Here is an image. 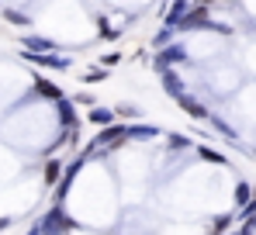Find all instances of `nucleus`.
<instances>
[{"mask_svg": "<svg viewBox=\"0 0 256 235\" xmlns=\"http://www.w3.org/2000/svg\"><path fill=\"white\" fill-rule=\"evenodd\" d=\"M187 7H190V0H173V4H170V14L163 18V24H166V28H176V21L187 14Z\"/></svg>", "mask_w": 256, "mask_h": 235, "instance_id": "13", "label": "nucleus"}, {"mask_svg": "<svg viewBox=\"0 0 256 235\" xmlns=\"http://www.w3.org/2000/svg\"><path fill=\"white\" fill-rule=\"evenodd\" d=\"M100 38H108V42L118 38V28H111V21H108V18H100Z\"/></svg>", "mask_w": 256, "mask_h": 235, "instance_id": "23", "label": "nucleus"}, {"mask_svg": "<svg viewBox=\"0 0 256 235\" xmlns=\"http://www.w3.org/2000/svg\"><path fill=\"white\" fill-rule=\"evenodd\" d=\"M24 235H42V228H38V225H35V228H32V232H24Z\"/></svg>", "mask_w": 256, "mask_h": 235, "instance_id": "29", "label": "nucleus"}, {"mask_svg": "<svg viewBox=\"0 0 256 235\" xmlns=\"http://www.w3.org/2000/svg\"><path fill=\"white\" fill-rule=\"evenodd\" d=\"M250 197H253V187H250V184H246V180H239V184H236V204H239V208H242V204H246V200H250Z\"/></svg>", "mask_w": 256, "mask_h": 235, "instance_id": "20", "label": "nucleus"}, {"mask_svg": "<svg viewBox=\"0 0 256 235\" xmlns=\"http://www.w3.org/2000/svg\"><path fill=\"white\" fill-rule=\"evenodd\" d=\"M225 4H236V0H225Z\"/></svg>", "mask_w": 256, "mask_h": 235, "instance_id": "31", "label": "nucleus"}, {"mask_svg": "<svg viewBox=\"0 0 256 235\" xmlns=\"http://www.w3.org/2000/svg\"><path fill=\"white\" fill-rule=\"evenodd\" d=\"M100 80H108V70H104V66H97V70L84 73V83H100Z\"/></svg>", "mask_w": 256, "mask_h": 235, "instance_id": "25", "label": "nucleus"}, {"mask_svg": "<svg viewBox=\"0 0 256 235\" xmlns=\"http://www.w3.org/2000/svg\"><path fill=\"white\" fill-rule=\"evenodd\" d=\"M21 59L32 62V66H42V70H59V73L73 66L70 56H52V52H24V48H21Z\"/></svg>", "mask_w": 256, "mask_h": 235, "instance_id": "4", "label": "nucleus"}, {"mask_svg": "<svg viewBox=\"0 0 256 235\" xmlns=\"http://www.w3.org/2000/svg\"><path fill=\"white\" fill-rule=\"evenodd\" d=\"M166 149H170V152H184V149H190V138L180 135V132H170V135H166Z\"/></svg>", "mask_w": 256, "mask_h": 235, "instance_id": "15", "label": "nucleus"}, {"mask_svg": "<svg viewBox=\"0 0 256 235\" xmlns=\"http://www.w3.org/2000/svg\"><path fill=\"white\" fill-rule=\"evenodd\" d=\"M173 35H176V28H166V24H163V28L156 32L152 45H156V48H163V45H170V42H173Z\"/></svg>", "mask_w": 256, "mask_h": 235, "instance_id": "18", "label": "nucleus"}, {"mask_svg": "<svg viewBox=\"0 0 256 235\" xmlns=\"http://www.w3.org/2000/svg\"><path fill=\"white\" fill-rule=\"evenodd\" d=\"M212 124L218 128V132H222V135H225V138H228V142H239V138H236V132H232V128L222 121V118H212Z\"/></svg>", "mask_w": 256, "mask_h": 235, "instance_id": "24", "label": "nucleus"}, {"mask_svg": "<svg viewBox=\"0 0 256 235\" xmlns=\"http://www.w3.org/2000/svg\"><path fill=\"white\" fill-rule=\"evenodd\" d=\"M86 121H90V124H97V128H108V124H114L118 118H114V108H104V104H94V108L86 111Z\"/></svg>", "mask_w": 256, "mask_h": 235, "instance_id": "9", "label": "nucleus"}, {"mask_svg": "<svg viewBox=\"0 0 256 235\" xmlns=\"http://www.w3.org/2000/svg\"><path fill=\"white\" fill-rule=\"evenodd\" d=\"M163 132L156 128V124H128V142H149V138H160Z\"/></svg>", "mask_w": 256, "mask_h": 235, "instance_id": "10", "label": "nucleus"}, {"mask_svg": "<svg viewBox=\"0 0 256 235\" xmlns=\"http://www.w3.org/2000/svg\"><path fill=\"white\" fill-rule=\"evenodd\" d=\"M160 83H163V94H166V97H173V100H176L180 94H187V83L176 76L173 70H163V73H160Z\"/></svg>", "mask_w": 256, "mask_h": 235, "instance_id": "8", "label": "nucleus"}, {"mask_svg": "<svg viewBox=\"0 0 256 235\" xmlns=\"http://www.w3.org/2000/svg\"><path fill=\"white\" fill-rule=\"evenodd\" d=\"M4 18H7L10 24H21V28L28 24V14H21V10H14V7H4Z\"/></svg>", "mask_w": 256, "mask_h": 235, "instance_id": "21", "label": "nucleus"}, {"mask_svg": "<svg viewBox=\"0 0 256 235\" xmlns=\"http://www.w3.org/2000/svg\"><path fill=\"white\" fill-rule=\"evenodd\" d=\"M208 10L212 7H201V4H190L187 7V14L176 21V32H208Z\"/></svg>", "mask_w": 256, "mask_h": 235, "instance_id": "3", "label": "nucleus"}, {"mask_svg": "<svg viewBox=\"0 0 256 235\" xmlns=\"http://www.w3.org/2000/svg\"><path fill=\"white\" fill-rule=\"evenodd\" d=\"M225 235H239V232H225Z\"/></svg>", "mask_w": 256, "mask_h": 235, "instance_id": "30", "label": "nucleus"}, {"mask_svg": "<svg viewBox=\"0 0 256 235\" xmlns=\"http://www.w3.org/2000/svg\"><path fill=\"white\" fill-rule=\"evenodd\" d=\"M38 228H42V235H70V232H76V228H80V222H76V218H70L62 204H52V208H48V214L38 222Z\"/></svg>", "mask_w": 256, "mask_h": 235, "instance_id": "1", "label": "nucleus"}, {"mask_svg": "<svg viewBox=\"0 0 256 235\" xmlns=\"http://www.w3.org/2000/svg\"><path fill=\"white\" fill-rule=\"evenodd\" d=\"M198 156L208 159V162H218V166H228V162H225V156H222V152H214V149H208V146H198Z\"/></svg>", "mask_w": 256, "mask_h": 235, "instance_id": "19", "label": "nucleus"}, {"mask_svg": "<svg viewBox=\"0 0 256 235\" xmlns=\"http://www.w3.org/2000/svg\"><path fill=\"white\" fill-rule=\"evenodd\" d=\"M194 4H201V7H214L218 0H194Z\"/></svg>", "mask_w": 256, "mask_h": 235, "instance_id": "27", "label": "nucleus"}, {"mask_svg": "<svg viewBox=\"0 0 256 235\" xmlns=\"http://www.w3.org/2000/svg\"><path fill=\"white\" fill-rule=\"evenodd\" d=\"M187 45H180V42H170V45H163L160 52H156V59H152V66H156V73H163V70H173V66H184L187 62Z\"/></svg>", "mask_w": 256, "mask_h": 235, "instance_id": "2", "label": "nucleus"}, {"mask_svg": "<svg viewBox=\"0 0 256 235\" xmlns=\"http://www.w3.org/2000/svg\"><path fill=\"white\" fill-rule=\"evenodd\" d=\"M21 48L24 52H56V42L42 38V35H21Z\"/></svg>", "mask_w": 256, "mask_h": 235, "instance_id": "11", "label": "nucleus"}, {"mask_svg": "<svg viewBox=\"0 0 256 235\" xmlns=\"http://www.w3.org/2000/svg\"><path fill=\"white\" fill-rule=\"evenodd\" d=\"M32 94H38V97L52 100V104H56L59 97H66V94H62V86H59V83H52L48 76H35V80H32Z\"/></svg>", "mask_w": 256, "mask_h": 235, "instance_id": "7", "label": "nucleus"}, {"mask_svg": "<svg viewBox=\"0 0 256 235\" xmlns=\"http://www.w3.org/2000/svg\"><path fill=\"white\" fill-rule=\"evenodd\" d=\"M7 225H10V218H0V235L7 232Z\"/></svg>", "mask_w": 256, "mask_h": 235, "instance_id": "26", "label": "nucleus"}, {"mask_svg": "<svg viewBox=\"0 0 256 235\" xmlns=\"http://www.w3.org/2000/svg\"><path fill=\"white\" fill-rule=\"evenodd\" d=\"M176 104H180V111H184V114L194 118V121H208V118H212V111L204 108V100H198L194 94H180V97H176Z\"/></svg>", "mask_w": 256, "mask_h": 235, "instance_id": "5", "label": "nucleus"}, {"mask_svg": "<svg viewBox=\"0 0 256 235\" xmlns=\"http://www.w3.org/2000/svg\"><path fill=\"white\" fill-rule=\"evenodd\" d=\"M246 228H256V214H253V218H246Z\"/></svg>", "mask_w": 256, "mask_h": 235, "instance_id": "28", "label": "nucleus"}, {"mask_svg": "<svg viewBox=\"0 0 256 235\" xmlns=\"http://www.w3.org/2000/svg\"><path fill=\"white\" fill-rule=\"evenodd\" d=\"M122 59H125V56H122V52L114 48V52H108V56H100V66H104V70H111V66H118Z\"/></svg>", "mask_w": 256, "mask_h": 235, "instance_id": "22", "label": "nucleus"}, {"mask_svg": "<svg viewBox=\"0 0 256 235\" xmlns=\"http://www.w3.org/2000/svg\"><path fill=\"white\" fill-rule=\"evenodd\" d=\"M70 100H73V104H76V108H86V111H90V108H94V104H97V97H94V94H90V90H80V94H73V97H70Z\"/></svg>", "mask_w": 256, "mask_h": 235, "instance_id": "17", "label": "nucleus"}, {"mask_svg": "<svg viewBox=\"0 0 256 235\" xmlns=\"http://www.w3.org/2000/svg\"><path fill=\"white\" fill-rule=\"evenodd\" d=\"M56 121H59V128H80L76 104H73L70 97H59V100H56Z\"/></svg>", "mask_w": 256, "mask_h": 235, "instance_id": "6", "label": "nucleus"}, {"mask_svg": "<svg viewBox=\"0 0 256 235\" xmlns=\"http://www.w3.org/2000/svg\"><path fill=\"white\" fill-rule=\"evenodd\" d=\"M232 228V214H214L212 218V235H225Z\"/></svg>", "mask_w": 256, "mask_h": 235, "instance_id": "16", "label": "nucleus"}, {"mask_svg": "<svg viewBox=\"0 0 256 235\" xmlns=\"http://www.w3.org/2000/svg\"><path fill=\"white\" fill-rule=\"evenodd\" d=\"M114 118H122V121H138V118H142V108H135V104H114Z\"/></svg>", "mask_w": 256, "mask_h": 235, "instance_id": "14", "label": "nucleus"}, {"mask_svg": "<svg viewBox=\"0 0 256 235\" xmlns=\"http://www.w3.org/2000/svg\"><path fill=\"white\" fill-rule=\"evenodd\" d=\"M62 166H66V162H62V159H45V166H42V180H45V187H56V184H59V176H62Z\"/></svg>", "mask_w": 256, "mask_h": 235, "instance_id": "12", "label": "nucleus"}]
</instances>
